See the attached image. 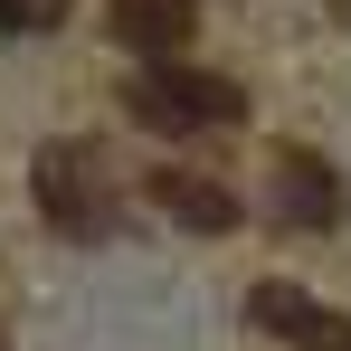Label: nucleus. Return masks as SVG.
I'll list each match as a JSON object with an SVG mask.
<instances>
[{
    "label": "nucleus",
    "mask_w": 351,
    "mask_h": 351,
    "mask_svg": "<svg viewBox=\"0 0 351 351\" xmlns=\"http://www.w3.org/2000/svg\"><path fill=\"white\" fill-rule=\"evenodd\" d=\"M76 0H0V29H58Z\"/></svg>",
    "instance_id": "0eeeda50"
},
{
    "label": "nucleus",
    "mask_w": 351,
    "mask_h": 351,
    "mask_svg": "<svg viewBox=\"0 0 351 351\" xmlns=\"http://www.w3.org/2000/svg\"><path fill=\"white\" fill-rule=\"evenodd\" d=\"M105 19H114L123 48H143V58L162 66L190 48V29H199V0H105Z\"/></svg>",
    "instance_id": "20e7f679"
},
{
    "label": "nucleus",
    "mask_w": 351,
    "mask_h": 351,
    "mask_svg": "<svg viewBox=\"0 0 351 351\" xmlns=\"http://www.w3.org/2000/svg\"><path fill=\"white\" fill-rule=\"evenodd\" d=\"M152 199L171 209L180 228H199V237H219V228H237V199L219 190V180H199V171H152Z\"/></svg>",
    "instance_id": "423d86ee"
},
{
    "label": "nucleus",
    "mask_w": 351,
    "mask_h": 351,
    "mask_svg": "<svg viewBox=\"0 0 351 351\" xmlns=\"http://www.w3.org/2000/svg\"><path fill=\"white\" fill-rule=\"evenodd\" d=\"M123 105L152 123V133H219V123H247V86L237 76H209L190 58H162L123 86Z\"/></svg>",
    "instance_id": "f257e3e1"
},
{
    "label": "nucleus",
    "mask_w": 351,
    "mask_h": 351,
    "mask_svg": "<svg viewBox=\"0 0 351 351\" xmlns=\"http://www.w3.org/2000/svg\"><path fill=\"white\" fill-rule=\"evenodd\" d=\"M38 209H48L58 237H95L105 228V171H95L86 143H48L38 152Z\"/></svg>",
    "instance_id": "f03ea898"
},
{
    "label": "nucleus",
    "mask_w": 351,
    "mask_h": 351,
    "mask_svg": "<svg viewBox=\"0 0 351 351\" xmlns=\"http://www.w3.org/2000/svg\"><path fill=\"white\" fill-rule=\"evenodd\" d=\"M276 209H285L294 228H332V219H342V180L323 171L313 152H285V162H276Z\"/></svg>",
    "instance_id": "39448f33"
},
{
    "label": "nucleus",
    "mask_w": 351,
    "mask_h": 351,
    "mask_svg": "<svg viewBox=\"0 0 351 351\" xmlns=\"http://www.w3.org/2000/svg\"><path fill=\"white\" fill-rule=\"evenodd\" d=\"M247 323L276 332V342H294V351H351V313L313 304L304 285H256L247 294Z\"/></svg>",
    "instance_id": "7ed1b4c3"
}]
</instances>
